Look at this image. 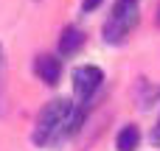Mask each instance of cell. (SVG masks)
Listing matches in <instances>:
<instances>
[{
    "label": "cell",
    "instance_id": "obj_8",
    "mask_svg": "<svg viewBox=\"0 0 160 151\" xmlns=\"http://www.w3.org/2000/svg\"><path fill=\"white\" fill-rule=\"evenodd\" d=\"M152 140H155V143H160V120H158V126H155V134H152Z\"/></svg>",
    "mask_w": 160,
    "mask_h": 151
},
{
    "label": "cell",
    "instance_id": "obj_4",
    "mask_svg": "<svg viewBox=\"0 0 160 151\" xmlns=\"http://www.w3.org/2000/svg\"><path fill=\"white\" fill-rule=\"evenodd\" d=\"M37 73H39V78L45 84H56L59 81V73H62V64H59V59L42 53V56H37Z\"/></svg>",
    "mask_w": 160,
    "mask_h": 151
},
{
    "label": "cell",
    "instance_id": "obj_9",
    "mask_svg": "<svg viewBox=\"0 0 160 151\" xmlns=\"http://www.w3.org/2000/svg\"><path fill=\"white\" fill-rule=\"evenodd\" d=\"M158 25H160V6H158Z\"/></svg>",
    "mask_w": 160,
    "mask_h": 151
},
{
    "label": "cell",
    "instance_id": "obj_2",
    "mask_svg": "<svg viewBox=\"0 0 160 151\" xmlns=\"http://www.w3.org/2000/svg\"><path fill=\"white\" fill-rule=\"evenodd\" d=\"M135 25H138V0H118L110 20L104 22V39L121 42L124 36H129Z\"/></svg>",
    "mask_w": 160,
    "mask_h": 151
},
{
    "label": "cell",
    "instance_id": "obj_7",
    "mask_svg": "<svg viewBox=\"0 0 160 151\" xmlns=\"http://www.w3.org/2000/svg\"><path fill=\"white\" fill-rule=\"evenodd\" d=\"M98 6H101V0H84V3H82L84 11H93V8H98Z\"/></svg>",
    "mask_w": 160,
    "mask_h": 151
},
{
    "label": "cell",
    "instance_id": "obj_3",
    "mask_svg": "<svg viewBox=\"0 0 160 151\" xmlns=\"http://www.w3.org/2000/svg\"><path fill=\"white\" fill-rule=\"evenodd\" d=\"M101 81H104V76H101L98 67H93V64L76 67V70H73V92H76V98H79V101H87V98L98 90Z\"/></svg>",
    "mask_w": 160,
    "mask_h": 151
},
{
    "label": "cell",
    "instance_id": "obj_1",
    "mask_svg": "<svg viewBox=\"0 0 160 151\" xmlns=\"http://www.w3.org/2000/svg\"><path fill=\"white\" fill-rule=\"evenodd\" d=\"M65 126H70V132H73V104L65 101V98H56V101H51V104L39 112V118H37V132H34V143L48 146L53 137L62 134Z\"/></svg>",
    "mask_w": 160,
    "mask_h": 151
},
{
    "label": "cell",
    "instance_id": "obj_6",
    "mask_svg": "<svg viewBox=\"0 0 160 151\" xmlns=\"http://www.w3.org/2000/svg\"><path fill=\"white\" fill-rule=\"evenodd\" d=\"M138 143H141V129L132 126V123L124 126V129L118 132V137H115V149L118 151H135Z\"/></svg>",
    "mask_w": 160,
    "mask_h": 151
},
{
    "label": "cell",
    "instance_id": "obj_5",
    "mask_svg": "<svg viewBox=\"0 0 160 151\" xmlns=\"http://www.w3.org/2000/svg\"><path fill=\"white\" fill-rule=\"evenodd\" d=\"M84 45V34L79 31V28H65L62 31V36H59V53L62 56H70V53H76L79 48Z\"/></svg>",
    "mask_w": 160,
    "mask_h": 151
}]
</instances>
